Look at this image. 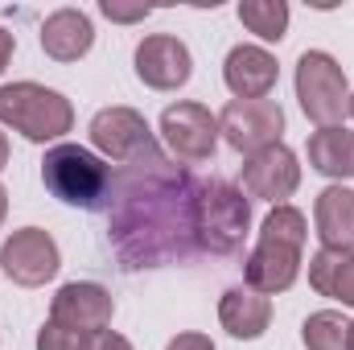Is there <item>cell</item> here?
Listing matches in <instances>:
<instances>
[{
    "instance_id": "1",
    "label": "cell",
    "mask_w": 354,
    "mask_h": 350,
    "mask_svg": "<svg viewBox=\"0 0 354 350\" xmlns=\"http://www.w3.org/2000/svg\"><path fill=\"white\" fill-rule=\"evenodd\" d=\"M194 235V190L177 194L165 161L132 165L120 181V206L111 214V235L128 268H145L165 256H181V235Z\"/></svg>"
},
{
    "instance_id": "2",
    "label": "cell",
    "mask_w": 354,
    "mask_h": 350,
    "mask_svg": "<svg viewBox=\"0 0 354 350\" xmlns=\"http://www.w3.org/2000/svg\"><path fill=\"white\" fill-rule=\"evenodd\" d=\"M305 231H309V223H305V214L297 206H288V202L272 206V214L260 227V243H256V252L248 256V268H243L248 288H256L264 297L292 288V280L301 272Z\"/></svg>"
},
{
    "instance_id": "3",
    "label": "cell",
    "mask_w": 354,
    "mask_h": 350,
    "mask_svg": "<svg viewBox=\"0 0 354 350\" xmlns=\"http://www.w3.org/2000/svg\"><path fill=\"white\" fill-rule=\"evenodd\" d=\"M252 227V202L231 181H202L194 190V243L214 256L239 252Z\"/></svg>"
},
{
    "instance_id": "4",
    "label": "cell",
    "mask_w": 354,
    "mask_h": 350,
    "mask_svg": "<svg viewBox=\"0 0 354 350\" xmlns=\"http://www.w3.org/2000/svg\"><path fill=\"white\" fill-rule=\"evenodd\" d=\"M0 124L21 132L33 145H46L75 128V107L66 95L41 83H8L0 87Z\"/></svg>"
},
{
    "instance_id": "5",
    "label": "cell",
    "mask_w": 354,
    "mask_h": 350,
    "mask_svg": "<svg viewBox=\"0 0 354 350\" xmlns=\"http://www.w3.org/2000/svg\"><path fill=\"white\" fill-rule=\"evenodd\" d=\"M41 181L58 202L95 210L111 194V165L83 145H54L41 161Z\"/></svg>"
},
{
    "instance_id": "6",
    "label": "cell",
    "mask_w": 354,
    "mask_h": 350,
    "mask_svg": "<svg viewBox=\"0 0 354 350\" xmlns=\"http://www.w3.org/2000/svg\"><path fill=\"white\" fill-rule=\"evenodd\" d=\"M297 99H301V111L317 128H338L351 116L346 71L326 50H305L297 58Z\"/></svg>"
},
{
    "instance_id": "7",
    "label": "cell",
    "mask_w": 354,
    "mask_h": 350,
    "mask_svg": "<svg viewBox=\"0 0 354 350\" xmlns=\"http://www.w3.org/2000/svg\"><path fill=\"white\" fill-rule=\"evenodd\" d=\"M91 145L115 165L161 161V149H157V136H153L149 120L132 107H103L91 120Z\"/></svg>"
},
{
    "instance_id": "8",
    "label": "cell",
    "mask_w": 354,
    "mask_h": 350,
    "mask_svg": "<svg viewBox=\"0 0 354 350\" xmlns=\"http://www.w3.org/2000/svg\"><path fill=\"white\" fill-rule=\"evenodd\" d=\"M218 132L235 153H264L272 145H280L284 132V111L276 99H231L218 111Z\"/></svg>"
},
{
    "instance_id": "9",
    "label": "cell",
    "mask_w": 354,
    "mask_h": 350,
    "mask_svg": "<svg viewBox=\"0 0 354 350\" xmlns=\"http://www.w3.org/2000/svg\"><path fill=\"white\" fill-rule=\"evenodd\" d=\"M161 136L169 145L177 161L185 165H202L214 157V145H218V116H210L202 103H189V99H177L161 111Z\"/></svg>"
},
{
    "instance_id": "10",
    "label": "cell",
    "mask_w": 354,
    "mask_h": 350,
    "mask_svg": "<svg viewBox=\"0 0 354 350\" xmlns=\"http://www.w3.org/2000/svg\"><path fill=\"white\" fill-rule=\"evenodd\" d=\"M0 268H4L8 280H17V284H25V288H37V284H46V280L58 276L62 256H58V243L50 239V231H41V227H21V231H12V235L4 239V248H0Z\"/></svg>"
},
{
    "instance_id": "11",
    "label": "cell",
    "mask_w": 354,
    "mask_h": 350,
    "mask_svg": "<svg viewBox=\"0 0 354 350\" xmlns=\"http://www.w3.org/2000/svg\"><path fill=\"white\" fill-rule=\"evenodd\" d=\"M111 313H115V301L95 280H71L50 301V322H62V326H71V330H79L87 338L103 334L111 326Z\"/></svg>"
},
{
    "instance_id": "12",
    "label": "cell",
    "mask_w": 354,
    "mask_h": 350,
    "mask_svg": "<svg viewBox=\"0 0 354 350\" xmlns=\"http://www.w3.org/2000/svg\"><path fill=\"white\" fill-rule=\"evenodd\" d=\"M239 181H243V194L284 206V198H292V194H297V185H301L297 153H292V149H284V145H272V149H264V153H256V157H248V161H243Z\"/></svg>"
},
{
    "instance_id": "13",
    "label": "cell",
    "mask_w": 354,
    "mask_h": 350,
    "mask_svg": "<svg viewBox=\"0 0 354 350\" xmlns=\"http://www.w3.org/2000/svg\"><path fill=\"white\" fill-rule=\"evenodd\" d=\"M194 75V58L185 50V42H177L169 33H153L136 46V79L153 91H177L189 83Z\"/></svg>"
},
{
    "instance_id": "14",
    "label": "cell",
    "mask_w": 354,
    "mask_h": 350,
    "mask_svg": "<svg viewBox=\"0 0 354 350\" xmlns=\"http://www.w3.org/2000/svg\"><path fill=\"white\" fill-rule=\"evenodd\" d=\"M223 79L235 99H268L276 87V58L264 46H235L223 62Z\"/></svg>"
},
{
    "instance_id": "15",
    "label": "cell",
    "mask_w": 354,
    "mask_h": 350,
    "mask_svg": "<svg viewBox=\"0 0 354 350\" xmlns=\"http://www.w3.org/2000/svg\"><path fill=\"white\" fill-rule=\"evenodd\" d=\"M313 223L317 239L330 252H354V190L346 185H326L313 202Z\"/></svg>"
},
{
    "instance_id": "16",
    "label": "cell",
    "mask_w": 354,
    "mask_h": 350,
    "mask_svg": "<svg viewBox=\"0 0 354 350\" xmlns=\"http://www.w3.org/2000/svg\"><path fill=\"white\" fill-rule=\"evenodd\" d=\"M95 42V29H91V17L79 8H58L41 21V50L54 58V62H79Z\"/></svg>"
},
{
    "instance_id": "17",
    "label": "cell",
    "mask_w": 354,
    "mask_h": 350,
    "mask_svg": "<svg viewBox=\"0 0 354 350\" xmlns=\"http://www.w3.org/2000/svg\"><path fill=\"white\" fill-rule=\"evenodd\" d=\"M218 322H223V330H227L231 338L252 342V338L264 334L268 322H272V301H268L264 293L248 288V284H235V288H227L223 301H218Z\"/></svg>"
},
{
    "instance_id": "18",
    "label": "cell",
    "mask_w": 354,
    "mask_h": 350,
    "mask_svg": "<svg viewBox=\"0 0 354 350\" xmlns=\"http://www.w3.org/2000/svg\"><path fill=\"white\" fill-rule=\"evenodd\" d=\"M309 284L322 297H334V301L354 309V252L322 248L317 256H309Z\"/></svg>"
},
{
    "instance_id": "19",
    "label": "cell",
    "mask_w": 354,
    "mask_h": 350,
    "mask_svg": "<svg viewBox=\"0 0 354 350\" xmlns=\"http://www.w3.org/2000/svg\"><path fill=\"white\" fill-rule=\"evenodd\" d=\"M309 165L322 177H351L354 174V132L351 128H317L309 136Z\"/></svg>"
},
{
    "instance_id": "20",
    "label": "cell",
    "mask_w": 354,
    "mask_h": 350,
    "mask_svg": "<svg viewBox=\"0 0 354 350\" xmlns=\"http://www.w3.org/2000/svg\"><path fill=\"white\" fill-rule=\"evenodd\" d=\"M239 21L260 37V42H280L288 29V4L284 0H243Z\"/></svg>"
},
{
    "instance_id": "21",
    "label": "cell",
    "mask_w": 354,
    "mask_h": 350,
    "mask_svg": "<svg viewBox=\"0 0 354 350\" xmlns=\"http://www.w3.org/2000/svg\"><path fill=\"white\" fill-rule=\"evenodd\" d=\"M301 338L309 350H346L351 322L334 309H322V313H309V322L301 326Z\"/></svg>"
},
{
    "instance_id": "22",
    "label": "cell",
    "mask_w": 354,
    "mask_h": 350,
    "mask_svg": "<svg viewBox=\"0 0 354 350\" xmlns=\"http://www.w3.org/2000/svg\"><path fill=\"white\" fill-rule=\"evenodd\" d=\"M87 342H91L87 334H79L62 322H46L37 330V350H87Z\"/></svg>"
},
{
    "instance_id": "23",
    "label": "cell",
    "mask_w": 354,
    "mask_h": 350,
    "mask_svg": "<svg viewBox=\"0 0 354 350\" xmlns=\"http://www.w3.org/2000/svg\"><path fill=\"white\" fill-rule=\"evenodd\" d=\"M99 8H103L107 21H145V17L153 12L149 4H115V0H103Z\"/></svg>"
},
{
    "instance_id": "24",
    "label": "cell",
    "mask_w": 354,
    "mask_h": 350,
    "mask_svg": "<svg viewBox=\"0 0 354 350\" xmlns=\"http://www.w3.org/2000/svg\"><path fill=\"white\" fill-rule=\"evenodd\" d=\"M87 350H132V342L124 338V334H111V330H103V334H95L87 342Z\"/></svg>"
},
{
    "instance_id": "25",
    "label": "cell",
    "mask_w": 354,
    "mask_h": 350,
    "mask_svg": "<svg viewBox=\"0 0 354 350\" xmlns=\"http://www.w3.org/2000/svg\"><path fill=\"white\" fill-rule=\"evenodd\" d=\"M165 350H214V342H210L206 334H177Z\"/></svg>"
},
{
    "instance_id": "26",
    "label": "cell",
    "mask_w": 354,
    "mask_h": 350,
    "mask_svg": "<svg viewBox=\"0 0 354 350\" xmlns=\"http://www.w3.org/2000/svg\"><path fill=\"white\" fill-rule=\"evenodd\" d=\"M12 50H17L12 33H8V29H0V75H4V66H8V58H12Z\"/></svg>"
},
{
    "instance_id": "27",
    "label": "cell",
    "mask_w": 354,
    "mask_h": 350,
    "mask_svg": "<svg viewBox=\"0 0 354 350\" xmlns=\"http://www.w3.org/2000/svg\"><path fill=\"white\" fill-rule=\"evenodd\" d=\"M8 165V140H4V132H0V169Z\"/></svg>"
},
{
    "instance_id": "28",
    "label": "cell",
    "mask_w": 354,
    "mask_h": 350,
    "mask_svg": "<svg viewBox=\"0 0 354 350\" xmlns=\"http://www.w3.org/2000/svg\"><path fill=\"white\" fill-rule=\"evenodd\" d=\"M4 214H8V194L0 190V223H4Z\"/></svg>"
},
{
    "instance_id": "29",
    "label": "cell",
    "mask_w": 354,
    "mask_h": 350,
    "mask_svg": "<svg viewBox=\"0 0 354 350\" xmlns=\"http://www.w3.org/2000/svg\"><path fill=\"white\" fill-rule=\"evenodd\" d=\"M346 350H354V322H351V338H346Z\"/></svg>"
},
{
    "instance_id": "30",
    "label": "cell",
    "mask_w": 354,
    "mask_h": 350,
    "mask_svg": "<svg viewBox=\"0 0 354 350\" xmlns=\"http://www.w3.org/2000/svg\"><path fill=\"white\" fill-rule=\"evenodd\" d=\"M351 116H354V91H351Z\"/></svg>"
}]
</instances>
